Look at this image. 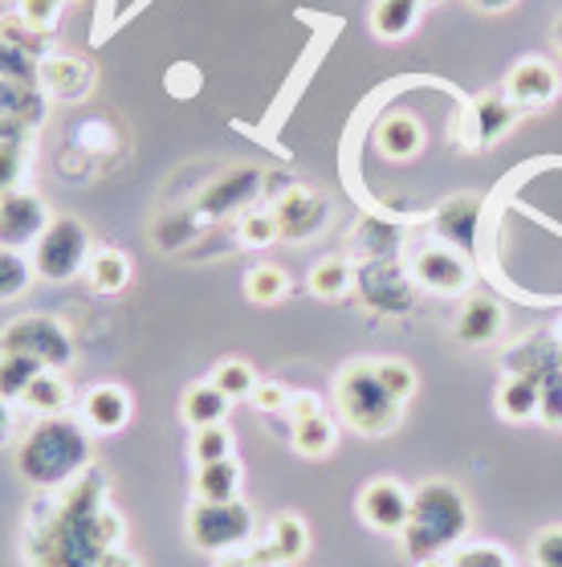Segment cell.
<instances>
[{"mask_svg": "<svg viewBox=\"0 0 562 567\" xmlns=\"http://www.w3.org/2000/svg\"><path fill=\"white\" fill-rule=\"evenodd\" d=\"M375 375H379V384L399 400V404H408L416 396V372H412V363L404 360H375Z\"/></svg>", "mask_w": 562, "mask_h": 567, "instance_id": "38", "label": "cell"}, {"mask_svg": "<svg viewBox=\"0 0 562 567\" xmlns=\"http://www.w3.org/2000/svg\"><path fill=\"white\" fill-rule=\"evenodd\" d=\"M29 258H33L41 282H70L77 274H86L90 258H94V241L77 217H53L38 246L29 249Z\"/></svg>", "mask_w": 562, "mask_h": 567, "instance_id": "7", "label": "cell"}, {"mask_svg": "<svg viewBox=\"0 0 562 567\" xmlns=\"http://www.w3.org/2000/svg\"><path fill=\"white\" fill-rule=\"evenodd\" d=\"M38 270H33V258L21 254V249H0V302H17L33 286Z\"/></svg>", "mask_w": 562, "mask_h": 567, "instance_id": "31", "label": "cell"}, {"mask_svg": "<svg viewBox=\"0 0 562 567\" xmlns=\"http://www.w3.org/2000/svg\"><path fill=\"white\" fill-rule=\"evenodd\" d=\"M225 457H237L232 429L229 425L196 429L192 433V465H212V462H225Z\"/></svg>", "mask_w": 562, "mask_h": 567, "instance_id": "36", "label": "cell"}, {"mask_svg": "<svg viewBox=\"0 0 562 567\" xmlns=\"http://www.w3.org/2000/svg\"><path fill=\"white\" fill-rule=\"evenodd\" d=\"M208 380H212L229 400H249L257 392V384H261L253 372V363H244V360H220Z\"/></svg>", "mask_w": 562, "mask_h": 567, "instance_id": "34", "label": "cell"}, {"mask_svg": "<svg viewBox=\"0 0 562 567\" xmlns=\"http://www.w3.org/2000/svg\"><path fill=\"white\" fill-rule=\"evenodd\" d=\"M9 437H13V404L0 400V450L9 445Z\"/></svg>", "mask_w": 562, "mask_h": 567, "instance_id": "49", "label": "cell"}, {"mask_svg": "<svg viewBox=\"0 0 562 567\" xmlns=\"http://www.w3.org/2000/svg\"><path fill=\"white\" fill-rule=\"evenodd\" d=\"M115 123L111 118H77L70 131V147H77L82 155H111L118 147Z\"/></svg>", "mask_w": 562, "mask_h": 567, "instance_id": "33", "label": "cell"}, {"mask_svg": "<svg viewBox=\"0 0 562 567\" xmlns=\"http://www.w3.org/2000/svg\"><path fill=\"white\" fill-rule=\"evenodd\" d=\"M285 295H290V274L273 266V261H261V266L244 274V298L257 302V307H273Z\"/></svg>", "mask_w": 562, "mask_h": 567, "instance_id": "29", "label": "cell"}, {"mask_svg": "<svg viewBox=\"0 0 562 567\" xmlns=\"http://www.w3.org/2000/svg\"><path fill=\"white\" fill-rule=\"evenodd\" d=\"M562 82H559V70L550 62H518L506 78V99H510L518 111H534V106H550L559 99Z\"/></svg>", "mask_w": 562, "mask_h": 567, "instance_id": "16", "label": "cell"}, {"mask_svg": "<svg viewBox=\"0 0 562 567\" xmlns=\"http://www.w3.org/2000/svg\"><path fill=\"white\" fill-rule=\"evenodd\" d=\"M469 527H473V511H469L465 491L433 477L412 491V523L404 530V547H408L412 564L436 559V555L460 547Z\"/></svg>", "mask_w": 562, "mask_h": 567, "instance_id": "3", "label": "cell"}, {"mask_svg": "<svg viewBox=\"0 0 562 567\" xmlns=\"http://www.w3.org/2000/svg\"><path fill=\"white\" fill-rule=\"evenodd\" d=\"M41 372H45V368H41L38 360H29V355H4V351H0V400H9V404L25 400L29 384H33Z\"/></svg>", "mask_w": 562, "mask_h": 567, "instance_id": "30", "label": "cell"}, {"mask_svg": "<svg viewBox=\"0 0 562 567\" xmlns=\"http://www.w3.org/2000/svg\"><path fill=\"white\" fill-rule=\"evenodd\" d=\"M452 567H513V559L506 547H493V543H460Z\"/></svg>", "mask_w": 562, "mask_h": 567, "instance_id": "39", "label": "cell"}, {"mask_svg": "<svg viewBox=\"0 0 562 567\" xmlns=\"http://www.w3.org/2000/svg\"><path fill=\"white\" fill-rule=\"evenodd\" d=\"M70 4V0H21V21L33 29H41V33H50V25L62 17V9Z\"/></svg>", "mask_w": 562, "mask_h": 567, "instance_id": "43", "label": "cell"}, {"mask_svg": "<svg viewBox=\"0 0 562 567\" xmlns=\"http://www.w3.org/2000/svg\"><path fill=\"white\" fill-rule=\"evenodd\" d=\"M538 404H542V380L530 372L522 375H510L498 392V413L513 425H525V421H534L538 416Z\"/></svg>", "mask_w": 562, "mask_h": 567, "instance_id": "22", "label": "cell"}, {"mask_svg": "<svg viewBox=\"0 0 562 567\" xmlns=\"http://www.w3.org/2000/svg\"><path fill=\"white\" fill-rule=\"evenodd\" d=\"M436 229H440V237L457 241V246H473V233H477V200H473V196L452 200V205L440 208Z\"/></svg>", "mask_w": 562, "mask_h": 567, "instance_id": "32", "label": "cell"}, {"mask_svg": "<svg viewBox=\"0 0 562 567\" xmlns=\"http://www.w3.org/2000/svg\"><path fill=\"white\" fill-rule=\"evenodd\" d=\"M98 567H139V559H135V555H131L127 547H123V551H111V555H106V559Z\"/></svg>", "mask_w": 562, "mask_h": 567, "instance_id": "50", "label": "cell"}, {"mask_svg": "<svg viewBox=\"0 0 562 567\" xmlns=\"http://www.w3.org/2000/svg\"><path fill=\"white\" fill-rule=\"evenodd\" d=\"M416 17H420V0H379L371 13V29H375V38L399 41L416 29Z\"/></svg>", "mask_w": 562, "mask_h": 567, "instance_id": "26", "label": "cell"}, {"mask_svg": "<svg viewBox=\"0 0 562 567\" xmlns=\"http://www.w3.org/2000/svg\"><path fill=\"white\" fill-rule=\"evenodd\" d=\"M518 106L506 99V94H486V99H477L473 106V118H477V143L481 147H489V143L506 140L513 131V123H518Z\"/></svg>", "mask_w": 562, "mask_h": 567, "instance_id": "24", "label": "cell"}, {"mask_svg": "<svg viewBox=\"0 0 562 567\" xmlns=\"http://www.w3.org/2000/svg\"><path fill=\"white\" fill-rule=\"evenodd\" d=\"M200 229V213H179V217H167L159 229H155V241H159V249H176V246H184L192 233Z\"/></svg>", "mask_w": 562, "mask_h": 567, "instance_id": "40", "label": "cell"}, {"mask_svg": "<svg viewBox=\"0 0 562 567\" xmlns=\"http://www.w3.org/2000/svg\"><path fill=\"white\" fill-rule=\"evenodd\" d=\"M273 217H278L281 241H306L314 233H322V225L331 220V205L310 188H290L285 196L273 200Z\"/></svg>", "mask_w": 562, "mask_h": 567, "instance_id": "14", "label": "cell"}, {"mask_svg": "<svg viewBox=\"0 0 562 567\" xmlns=\"http://www.w3.org/2000/svg\"><path fill=\"white\" fill-rule=\"evenodd\" d=\"M13 147H29V127L13 118H0V152H13Z\"/></svg>", "mask_w": 562, "mask_h": 567, "instance_id": "47", "label": "cell"}, {"mask_svg": "<svg viewBox=\"0 0 562 567\" xmlns=\"http://www.w3.org/2000/svg\"><path fill=\"white\" fill-rule=\"evenodd\" d=\"M501 331H506V310H501V302H493V298H473L469 307L460 310V319H457L460 343L486 348V343H493Z\"/></svg>", "mask_w": 562, "mask_h": 567, "instance_id": "19", "label": "cell"}, {"mask_svg": "<svg viewBox=\"0 0 562 567\" xmlns=\"http://www.w3.org/2000/svg\"><path fill=\"white\" fill-rule=\"evenodd\" d=\"M0 351L4 355H29V360H38L41 368H53V372H65L77 355L74 336L58 315H21V319L4 322L0 327Z\"/></svg>", "mask_w": 562, "mask_h": 567, "instance_id": "5", "label": "cell"}, {"mask_svg": "<svg viewBox=\"0 0 562 567\" xmlns=\"http://www.w3.org/2000/svg\"><path fill=\"white\" fill-rule=\"evenodd\" d=\"M294 450L302 453V457H310V462H322V457H331L334 445H339V425H334L331 416H310V421H302V425H294Z\"/></svg>", "mask_w": 562, "mask_h": 567, "instance_id": "28", "label": "cell"}, {"mask_svg": "<svg viewBox=\"0 0 562 567\" xmlns=\"http://www.w3.org/2000/svg\"><path fill=\"white\" fill-rule=\"evenodd\" d=\"M253 551L261 559V567H285V564H302L310 551V527L306 518L285 511V515H273L266 539H253Z\"/></svg>", "mask_w": 562, "mask_h": 567, "instance_id": "15", "label": "cell"}, {"mask_svg": "<svg viewBox=\"0 0 562 567\" xmlns=\"http://www.w3.org/2000/svg\"><path fill=\"white\" fill-rule=\"evenodd\" d=\"M29 172V147H13V152H0V200L21 188Z\"/></svg>", "mask_w": 562, "mask_h": 567, "instance_id": "41", "label": "cell"}, {"mask_svg": "<svg viewBox=\"0 0 562 567\" xmlns=\"http://www.w3.org/2000/svg\"><path fill=\"white\" fill-rule=\"evenodd\" d=\"M290 400H294V392L281 384V380H261L257 392L249 396V404H253L257 413H285V409H290Z\"/></svg>", "mask_w": 562, "mask_h": 567, "instance_id": "42", "label": "cell"}, {"mask_svg": "<svg viewBox=\"0 0 562 567\" xmlns=\"http://www.w3.org/2000/svg\"><path fill=\"white\" fill-rule=\"evenodd\" d=\"M212 567H261V559H257L253 543H249V547H237V551L217 555V564Z\"/></svg>", "mask_w": 562, "mask_h": 567, "instance_id": "48", "label": "cell"}, {"mask_svg": "<svg viewBox=\"0 0 562 567\" xmlns=\"http://www.w3.org/2000/svg\"><path fill=\"white\" fill-rule=\"evenodd\" d=\"M123 539L127 523L111 503V482L98 465L58 491H41L25 515L29 567H98L111 551H123Z\"/></svg>", "mask_w": 562, "mask_h": 567, "instance_id": "1", "label": "cell"}, {"mask_svg": "<svg viewBox=\"0 0 562 567\" xmlns=\"http://www.w3.org/2000/svg\"><path fill=\"white\" fill-rule=\"evenodd\" d=\"M45 106H50V99L41 94V86H25V82H13V78H0V118L25 123L33 131L45 118Z\"/></svg>", "mask_w": 562, "mask_h": 567, "instance_id": "23", "label": "cell"}, {"mask_svg": "<svg viewBox=\"0 0 562 567\" xmlns=\"http://www.w3.org/2000/svg\"><path fill=\"white\" fill-rule=\"evenodd\" d=\"M237 237H241V246H249V249H266V246H273V241H281L273 208H244L241 217H237Z\"/></svg>", "mask_w": 562, "mask_h": 567, "instance_id": "35", "label": "cell"}, {"mask_svg": "<svg viewBox=\"0 0 562 567\" xmlns=\"http://www.w3.org/2000/svg\"><path fill=\"white\" fill-rule=\"evenodd\" d=\"M424 147V131L420 123L412 115H387L379 118V127H375V152L384 155V159H412V155H420Z\"/></svg>", "mask_w": 562, "mask_h": 567, "instance_id": "20", "label": "cell"}, {"mask_svg": "<svg viewBox=\"0 0 562 567\" xmlns=\"http://www.w3.org/2000/svg\"><path fill=\"white\" fill-rule=\"evenodd\" d=\"M184 527H188V543L196 551L208 555L237 551V547H249L257 539V518L241 498L237 503H196L192 498Z\"/></svg>", "mask_w": 562, "mask_h": 567, "instance_id": "6", "label": "cell"}, {"mask_svg": "<svg viewBox=\"0 0 562 567\" xmlns=\"http://www.w3.org/2000/svg\"><path fill=\"white\" fill-rule=\"evenodd\" d=\"M192 498L196 503H237L241 498V462L225 457L212 465H196Z\"/></svg>", "mask_w": 562, "mask_h": 567, "instance_id": "18", "label": "cell"}, {"mask_svg": "<svg viewBox=\"0 0 562 567\" xmlns=\"http://www.w3.org/2000/svg\"><path fill=\"white\" fill-rule=\"evenodd\" d=\"M50 208L33 188H17L0 200V249H33L50 229Z\"/></svg>", "mask_w": 562, "mask_h": 567, "instance_id": "10", "label": "cell"}, {"mask_svg": "<svg viewBox=\"0 0 562 567\" xmlns=\"http://www.w3.org/2000/svg\"><path fill=\"white\" fill-rule=\"evenodd\" d=\"M90 433L82 425V416H45L38 425L29 429L25 441L17 445V474L25 477L29 486H38V491H58L65 482H74L77 474H86L90 457Z\"/></svg>", "mask_w": 562, "mask_h": 567, "instance_id": "2", "label": "cell"}, {"mask_svg": "<svg viewBox=\"0 0 562 567\" xmlns=\"http://www.w3.org/2000/svg\"><path fill=\"white\" fill-rule=\"evenodd\" d=\"M358 518L379 535H404L412 523V491L396 477H375L358 491Z\"/></svg>", "mask_w": 562, "mask_h": 567, "instance_id": "9", "label": "cell"}, {"mask_svg": "<svg viewBox=\"0 0 562 567\" xmlns=\"http://www.w3.org/2000/svg\"><path fill=\"white\" fill-rule=\"evenodd\" d=\"M131 413H135V404H131V392L123 384H94L82 392V425L94 433V437H115L123 429L131 425Z\"/></svg>", "mask_w": 562, "mask_h": 567, "instance_id": "13", "label": "cell"}, {"mask_svg": "<svg viewBox=\"0 0 562 567\" xmlns=\"http://www.w3.org/2000/svg\"><path fill=\"white\" fill-rule=\"evenodd\" d=\"M412 278L424 290H433V295H460V290H469V282H473V266H469V258H460L457 249L428 246L412 261Z\"/></svg>", "mask_w": 562, "mask_h": 567, "instance_id": "12", "label": "cell"}, {"mask_svg": "<svg viewBox=\"0 0 562 567\" xmlns=\"http://www.w3.org/2000/svg\"><path fill=\"white\" fill-rule=\"evenodd\" d=\"M21 404H25L33 416H41V421H45V416H62L65 409H70V380H65L62 372H53V368H45V372L29 384Z\"/></svg>", "mask_w": 562, "mask_h": 567, "instance_id": "25", "label": "cell"}, {"mask_svg": "<svg viewBox=\"0 0 562 567\" xmlns=\"http://www.w3.org/2000/svg\"><path fill=\"white\" fill-rule=\"evenodd\" d=\"M0 78H13V82H25V86H38V58L17 45L9 33H0Z\"/></svg>", "mask_w": 562, "mask_h": 567, "instance_id": "37", "label": "cell"}, {"mask_svg": "<svg viewBox=\"0 0 562 567\" xmlns=\"http://www.w3.org/2000/svg\"><path fill=\"white\" fill-rule=\"evenodd\" d=\"M554 41H559V53H562V21L554 25Z\"/></svg>", "mask_w": 562, "mask_h": 567, "instance_id": "53", "label": "cell"}, {"mask_svg": "<svg viewBox=\"0 0 562 567\" xmlns=\"http://www.w3.org/2000/svg\"><path fill=\"white\" fill-rule=\"evenodd\" d=\"M530 555H534V567H562V527L538 530Z\"/></svg>", "mask_w": 562, "mask_h": 567, "instance_id": "45", "label": "cell"}, {"mask_svg": "<svg viewBox=\"0 0 562 567\" xmlns=\"http://www.w3.org/2000/svg\"><path fill=\"white\" fill-rule=\"evenodd\" d=\"M82 278H86V286L94 290V295L115 298V295H123L127 282H131V258L115 246L94 249V258H90V266H86Z\"/></svg>", "mask_w": 562, "mask_h": 567, "instance_id": "21", "label": "cell"}, {"mask_svg": "<svg viewBox=\"0 0 562 567\" xmlns=\"http://www.w3.org/2000/svg\"><path fill=\"white\" fill-rule=\"evenodd\" d=\"M334 409L343 416V425L363 437H387L404 421V404L379 384L375 360L346 363L343 372L334 375Z\"/></svg>", "mask_w": 562, "mask_h": 567, "instance_id": "4", "label": "cell"}, {"mask_svg": "<svg viewBox=\"0 0 562 567\" xmlns=\"http://www.w3.org/2000/svg\"><path fill=\"white\" fill-rule=\"evenodd\" d=\"M477 9H489V13H498V9H510L513 0H473Z\"/></svg>", "mask_w": 562, "mask_h": 567, "instance_id": "51", "label": "cell"}, {"mask_svg": "<svg viewBox=\"0 0 562 567\" xmlns=\"http://www.w3.org/2000/svg\"><path fill=\"white\" fill-rule=\"evenodd\" d=\"M38 86L45 99H58V103H82L90 91H94V65L77 53L53 50L50 58L38 62Z\"/></svg>", "mask_w": 562, "mask_h": 567, "instance_id": "11", "label": "cell"}, {"mask_svg": "<svg viewBox=\"0 0 562 567\" xmlns=\"http://www.w3.org/2000/svg\"><path fill=\"white\" fill-rule=\"evenodd\" d=\"M261 188H266V172L261 168H232L225 172V176H217V181H208L205 188H200V196H196V213H200V220H220L229 217V213H244V208L257 205V196H261Z\"/></svg>", "mask_w": 562, "mask_h": 567, "instance_id": "8", "label": "cell"}, {"mask_svg": "<svg viewBox=\"0 0 562 567\" xmlns=\"http://www.w3.org/2000/svg\"><path fill=\"white\" fill-rule=\"evenodd\" d=\"M322 413H326V409H322V400L314 396V392H294L290 409H285L290 425H302V421H310V416H322Z\"/></svg>", "mask_w": 562, "mask_h": 567, "instance_id": "46", "label": "cell"}, {"mask_svg": "<svg viewBox=\"0 0 562 567\" xmlns=\"http://www.w3.org/2000/svg\"><path fill=\"white\" fill-rule=\"evenodd\" d=\"M179 413L184 421L196 429H212V425H225L232 413V400L220 392L212 380H196V384L184 388V400H179Z\"/></svg>", "mask_w": 562, "mask_h": 567, "instance_id": "17", "label": "cell"}, {"mask_svg": "<svg viewBox=\"0 0 562 567\" xmlns=\"http://www.w3.org/2000/svg\"><path fill=\"white\" fill-rule=\"evenodd\" d=\"M416 567H452V559H445V555H436V559H420Z\"/></svg>", "mask_w": 562, "mask_h": 567, "instance_id": "52", "label": "cell"}, {"mask_svg": "<svg viewBox=\"0 0 562 567\" xmlns=\"http://www.w3.org/2000/svg\"><path fill=\"white\" fill-rule=\"evenodd\" d=\"M538 421L547 429H562V375H547L542 384V404H538Z\"/></svg>", "mask_w": 562, "mask_h": 567, "instance_id": "44", "label": "cell"}, {"mask_svg": "<svg viewBox=\"0 0 562 567\" xmlns=\"http://www.w3.org/2000/svg\"><path fill=\"white\" fill-rule=\"evenodd\" d=\"M310 295L322 298V302H339V298L351 295V286H355V270H351V261L346 258H322L306 278Z\"/></svg>", "mask_w": 562, "mask_h": 567, "instance_id": "27", "label": "cell"}]
</instances>
